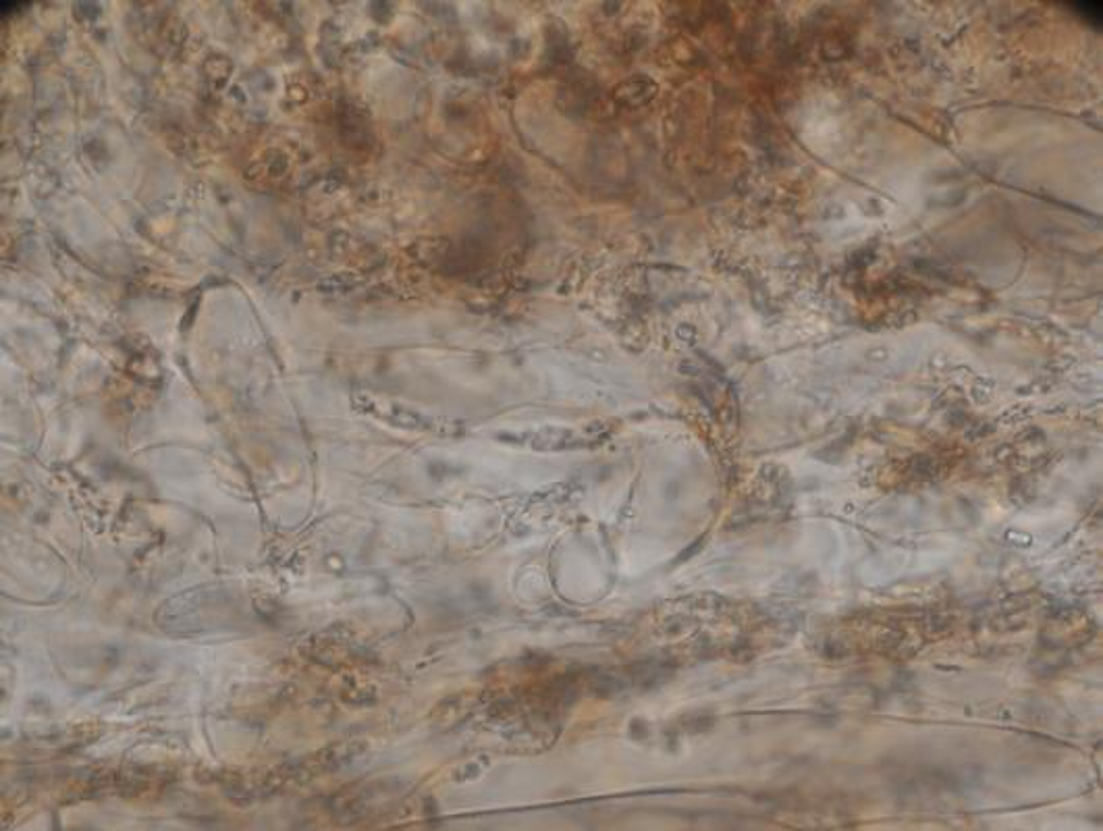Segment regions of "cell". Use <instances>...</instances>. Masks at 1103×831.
<instances>
[{
	"instance_id": "6da1fadb",
	"label": "cell",
	"mask_w": 1103,
	"mask_h": 831,
	"mask_svg": "<svg viewBox=\"0 0 1103 831\" xmlns=\"http://www.w3.org/2000/svg\"><path fill=\"white\" fill-rule=\"evenodd\" d=\"M516 441L520 445H528L532 449H543V451L578 449V447L590 445V439L586 435L568 431V428H543V431H530V433L518 435Z\"/></svg>"
}]
</instances>
